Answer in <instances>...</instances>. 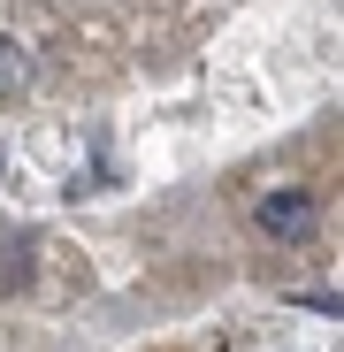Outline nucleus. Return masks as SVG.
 Listing matches in <instances>:
<instances>
[{
  "label": "nucleus",
  "mask_w": 344,
  "mask_h": 352,
  "mask_svg": "<svg viewBox=\"0 0 344 352\" xmlns=\"http://www.w3.org/2000/svg\"><path fill=\"white\" fill-rule=\"evenodd\" d=\"M253 214H260L268 238H306V230H314V199H306V192H268Z\"/></svg>",
  "instance_id": "1"
},
{
  "label": "nucleus",
  "mask_w": 344,
  "mask_h": 352,
  "mask_svg": "<svg viewBox=\"0 0 344 352\" xmlns=\"http://www.w3.org/2000/svg\"><path fill=\"white\" fill-rule=\"evenodd\" d=\"M23 77H31V62H23L8 38H0V92H23Z\"/></svg>",
  "instance_id": "2"
}]
</instances>
